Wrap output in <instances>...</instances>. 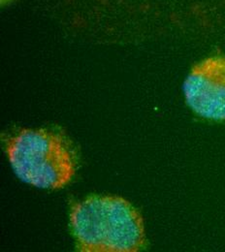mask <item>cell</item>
<instances>
[{"instance_id": "6da1fadb", "label": "cell", "mask_w": 225, "mask_h": 252, "mask_svg": "<svg viewBox=\"0 0 225 252\" xmlns=\"http://www.w3.org/2000/svg\"><path fill=\"white\" fill-rule=\"evenodd\" d=\"M69 224L79 252H136L146 245L141 214L119 196L93 195L73 204Z\"/></svg>"}, {"instance_id": "7a4b0ae2", "label": "cell", "mask_w": 225, "mask_h": 252, "mask_svg": "<svg viewBox=\"0 0 225 252\" xmlns=\"http://www.w3.org/2000/svg\"><path fill=\"white\" fill-rule=\"evenodd\" d=\"M5 152L16 176L38 189H64L76 173L70 145L48 129L20 130L6 140Z\"/></svg>"}, {"instance_id": "3957f363", "label": "cell", "mask_w": 225, "mask_h": 252, "mask_svg": "<svg viewBox=\"0 0 225 252\" xmlns=\"http://www.w3.org/2000/svg\"><path fill=\"white\" fill-rule=\"evenodd\" d=\"M184 94L198 116L225 121V57H210L196 63L184 83Z\"/></svg>"}, {"instance_id": "277c9868", "label": "cell", "mask_w": 225, "mask_h": 252, "mask_svg": "<svg viewBox=\"0 0 225 252\" xmlns=\"http://www.w3.org/2000/svg\"><path fill=\"white\" fill-rule=\"evenodd\" d=\"M11 0H1V3L2 4H6V3H8V2H10Z\"/></svg>"}]
</instances>
